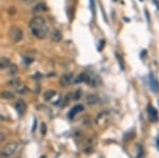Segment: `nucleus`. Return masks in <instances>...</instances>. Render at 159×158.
I'll return each instance as SVG.
<instances>
[{
  "mask_svg": "<svg viewBox=\"0 0 159 158\" xmlns=\"http://www.w3.org/2000/svg\"><path fill=\"white\" fill-rule=\"evenodd\" d=\"M30 29L32 31L33 35L35 37L43 39L47 36L48 34V26L46 24V21L43 17L40 16H35L33 17L30 21Z\"/></svg>",
  "mask_w": 159,
  "mask_h": 158,
  "instance_id": "f257e3e1",
  "label": "nucleus"
},
{
  "mask_svg": "<svg viewBox=\"0 0 159 158\" xmlns=\"http://www.w3.org/2000/svg\"><path fill=\"white\" fill-rule=\"evenodd\" d=\"M18 148L17 142H11L8 145H6L2 149V151L0 152V157L1 158H9L12 155H14V153L16 152V150Z\"/></svg>",
  "mask_w": 159,
  "mask_h": 158,
  "instance_id": "f03ea898",
  "label": "nucleus"
},
{
  "mask_svg": "<svg viewBox=\"0 0 159 158\" xmlns=\"http://www.w3.org/2000/svg\"><path fill=\"white\" fill-rule=\"evenodd\" d=\"M9 34L11 39L13 41H15V43L21 41V38H22V31H21V29L17 28V27H12L11 30H10Z\"/></svg>",
  "mask_w": 159,
  "mask_h": 158,
  "instance_id": "7ed1b4c3",
  "label": "nucleus"
},
{
  "mask_svg": "<svg viewBox=\"0 0 159 158\" xmlns=\"http://www.w3.org/2000/svg\"><path fill=\"white\" fill-rule=\"evenodd\" d=\"M15 108L16 110L18 111V114L20 115H24L26 113V109H27V104L24 102V100H18L16 104H15Z\"/></svg>",
  "mask_w": 159,
  "mask_h": 158,
  "instance_id": "20e7f679",
  "label": "nucleus"
},
{
  "mask_svg": "<svg viewBox=\"0 0 159 158\" xmlns=\"http://www.w3.org/2000/svg\"><path fill=\"white\" fill-rule=\"evenodd\" d=\"M147 115H149V118H150L151 121H156L158 119V111L152 105L147 107Z\"/></svg>",
  "mask_w": 159,
  "mask_h": 158,
  "instance_id": "39448f33",
  "label": "nucleus"
},
{
  "mask_svg": "<svg viewBox=\"0 0 159 158\" xmlns=\"http://www.w3.org/2000/svg\"><path fill=\"white\" fill-rule=\"evenodd\" d=\"M72 78H73V76H72L71 73L64 74V76L61 78V80H59V83H61L63 86H68L71 82H72Z\"/></svg>",
  "mask_w": 159,
  "mask_h": 158,
  "instance_id": "423d86ee",
  "label": "nucleus"
},
{
  "mask_svg": "<svg viewBox=\"0 0 159 158\" xmlns=\"http://www.w3.org/2000/svg\"><path fill=\"white\" fill-rule=\"evenodd\" d=\"M83 109H84V107H83V105H81V104L72 107V109H71V110L69 111V114H68L69 119H73V118L75 117V115H77V113H80V111H82Z\"/></svg>",
  "mask_w": 159,
  "mask_h": 158,
  "instance_id": "0eeeda50",
  "label": "nucleus"
},
{
  "mask_svg": "<svg viewBox=\"0 0 159 158\" xmlns=\"http://www.w3.org/2000/svg\"><path fill=\"white\" fill-rule=\"evenodd\" d=\"M86 102L89 105H93V104H97L99 102V97L96 96V94H88L86 97Z\"/></svg>",
  "mask_w": 159,
  "mask_h": 158,
  "instance_id": "6e6552de",
  "label": "nucleus"
},
{
  "mask_svg": "<svg viewBox=\"0 0 159 158\" xmlns=\"http://www.w3.org/2000/svg\"><path fill=\"white\" fill-rule=\"evenodd\" d=\"M47 10H48V6H46L44 2H39V3H37L34 8H33V12H35V13L45 12V11H47Z\"/></svg>",
  "mask_w": 159,
  "mask_h": 158,
  "instance_id": "1a4fd4ad",
  "label": "nucleus"
},
{
  "mask_svg": "<svg viewBox=\"0 0 159 158\" xmlns=\"http://www.w3.org/2000/svg\"><path fill=\"white\" fill-rule=\"evenodd\" d=\"M11 65V61L8 57H0V70L6 69Z\"/></svg>",
  "mask_w": 159,
  "mask_h": 158,
  "instance_id": "9d476101",
  "label": "nucleus"
},
{
  "mask_svg": "<svg viewBox=\"0 0 159 158\" xmlns=\"http://www.w3.org/2000/svg\"><path fill=\"white\" fill-rule=\"evenodd\" d=\"M150 83H151V88H152V90L154 92H157L159 90V84L157 82V80L154 78L153 76H150Z\"/></svg>",
  "mask_w": 159,
  "mask_h": 158,
  "instance_id": "9b49d317",
  "label": "nucleus"
},
{
  "mask_svg": "<svg viewBox=\"0 0 159 158\" xmlns=\"http://www.w3.org/2000/svg\"><path fill=\"white\" fill-rule=\"evenodd\" d=\"M51 37H52V41H55V43H59V41H62V33H61V31L59 30H54L52 32V35H51Z\"/></svg>",
  "mask_w": 159,
  "mask_h": 158,
  "instance_id": "f8f14e48",
  "label": "nucleus"
},
{
  "mask_svg": "<svg viewBox=\"0 0 159 158\" xmlns=\"http://www.w3.org/2000/svg\"><path fill=\"white\" fill-rule=\"evenodd\" d=\"M89 76L86 74V73H81V74H79V76L75 78V80H74L73 82L75 83V84H77V83H82V82H87V80H88Z\"/></svg>",
  "mask_w": 159,
  "mask_h": 158,
  "instance_id": "ddd939ff",
  "label": "nucleus"
},
{
  "mask_svg": "<svg viewBox=\"0 0 159 158\" xmlns=\"http://www.w3.org/2000/svg\"><path fill=\"white\" fill-rule=\"evenodd\" d=\"M55 94L56 92L54 90H47L44 94V99L46 100V101H50V100L55 96Z\"/></svg>",
  "mask_w": 159,
  "mask_h": 158,
  "instance_id": "4468645a",
  "label": "nucleus"
},
{
  "mask_svg": "<svg viewBox=\"0 0 159 158\" xmlns=\"http://www.w3.org/2000/svg\"><path fill=\"white\" fill-rule=\"evenodd\" d=\"M1 98H3V99H8V100H11V99H14V94L13 92H11V91H2L1 92Z\"/></svg>",
  "mask_w": 159,
  "mask_h": 158,
  "instance_id": "2eb2a0df",
  "label": "nucleus"
},
{
  "mask_svg": "<svg viewBox=\"0 0 159 158\" xmlns=\"http://www.w3.org/2000/svg\"><path fill=\"white\" fill-rule=\"evenodd\" d=\"M8 85H9L10 87L17 88V87H19V86H20V81H19L18 79H12L11 81H9Z\"/></svg>",
  "mask_w": 159,
  "mask_h": 158,
  "instance_id": "dca6fc26",
  "label": "nucleus"
},
{
  "mask_svg": "<svg viewBox=\"0 0 159 158\" xmlns=\"http://www.w3.org/2000/svg\"><path fill=\"white\" fill-rule=\"evenodd\" d=\"M81 97H82V91H81V90L74 91L73 94H72V99L75 100V101H77V100H79Z\"/></svg>",
  "mask_w": 159,
  "mask_h": 158,
  "instance_id": "f3484780",
  "label": "nucleus"
},
{
  "mask_svg": "<svg viewBox=\"0 0 159 158\" xmlns=\"http://www.w3.org/2000/svg\"><path fill=\"white\" fill-rule=\"evenodd\" d=\"M10 66H11V67H10V73H15L17 71V68H16L15 65H10Z\"/></svg>",
  "mask_w": 159,
  "mask_h": 158,
  "instance_id": "a211bd4d",
  "label": "nucleus"
},
{
  "mask_svg": "<svg viewBox=\"0 0 159 158\" xmlns=\"http://www.w3.org/2000/svg\"><path fill=\"white\" fill-rule=\"evenodd\" d=\"M46 132H47V126H46L45 123H43V124H41V135H45Z\"/></svg>",
  "mask_w": 159,
  "mask_h": 158,
  "instance_id": "6ab92c4d",
  "label": "nucleus"
},
{
  "mask_svg": "<svg viewBox=\"0 0 159 158\" xmlns=\"http://www.w3.org/2000/svg\"><path fill=\"white\" fill-rule=\"evenodd\" d=\"M116 56H117V59H118V61H119V63H120V66H121V69H122V70H123L124 69V65H123V63H122V61H121V57L120 56L118 55V54H117V53H116Z\"/></svg>",
  "mask_w": 159,
  "mask_h": 158,
  "instance_id": "aec40b11",
  "label": "nucleus"
},
{
  "mask_svg": "<svg viewBox=\"0 0 159 158\" xmlns=\"http://www.w3.org/2000/svg\"><path fill=\"white\" fill-rule=\"evenodd\" d=\"M4 140H6V135L3 134V133L0 132V144L2 143V142H3Z\"/></svg>",
  "mask_w": 159,
  "mask_h": 158,
  "instance_id": "412c9836",
  "label": "nucleus"
},
{
  "mask_svg": "<svg viewBox=\"0 0 159 158\" xmlns=\"http://www.w3.org/2000/svg\"><path fill=\"white\" fill-rule=\"evenodd\" d=\"M100 43H101V44H100V46L98 47V49H99V50H102V47H103V45L105 44V41H101Z\"/></svg>",
  "mask_w": 159,
  "mask_h": 158,
  "instance_id": "4be33fe9",
  "label": "nucleus"
},
{
  "mask_svg": "<svg viewBox=\"0 0 159 158\" xmlns=\"http://www.w3.org/2000/svg\"><path fill=\"white\" fill-rule=\"evenodd\" d=\"M90 6H91L92 12H94V3H93V0H90Z\"/></svg>",
  "mask_w": 159,
  "mask_h": 158,
  "instance_id": "5701e85b",
  "label": "nucleus"
},
{
  "mask_svg": "<svg viewBox=\"0 0 159 158\" xmlns=\"http://www.w3.org/2000/svg\"><path fill=\"white\" fill-rule=\"evenodd\" d=\"M36 124H37V121H36V119H35V120H34V124H33V127H32V132H34V131H35Z\"/></svg>",
  "mask_w": 159,
  "mask_h": 158,
  "instance_id": "b1692460",
  "label": "nucleus"
},
{
  "mask_svg": "<svg viewBox=\"0 0 159 158\" xmlns=\"http://www.w3.org/2000/svg\"><path fill=\"white\" fill-rule=\"evenodd\" d=\"M144 13H145V16H146V18H147V20H149V22H150V17H149V12H147V10H145Z\"/></svg>",
  "mask_w": 159,
  "mask_h": 158,
  "instance_id": "393cba45",
  "label": "nucleus"
},
{
  "mask_svg": "<svg viewBox=\"0 0 159 158\" xmlns=\"http://www.w3.org/2000/svg\"><path fill=\"white\" fill-rule=\"evenodd\" d=\"M156 145H157V149H159V137L157 138V140H156Z\"/></svg>",
  "mask_w": 159,
  "mask_h": 158,
  "instance_id": "a878e982",
  "label": "nucleus"
},
{
  "mask_svg": "<svg viewBox=\"0 0 159 158\" xmlns=\"http://www.w3.org/2000/svg\"><path fill=\"white\" fill-rule=\"evenodd\" d=\"M21 1H31V0H21Z\"/></svg>",
  "mask_w": 159,
  "mask_h": 158,
  "instance_id": "bb28decb",
  "label": "nucleus"
},
{
  "mask_svg": "<svg viewBox=\"0 0 159 158\" xmlns=\"http://www.w3.org/2000/svg\"><path fill=\"white\" fill-rule=\"evenodd\" d=\"M1 119H3V117H1V116H0V120H1Z\"/></svg>",
  "mask_w": 159,
  "mask_h": 158,
  "instance_id": "cd10ccee",
  "label": "nucleus"
},
{
  "mask_svg": "<svg viewBox=\"0 0 159 158\" xmlns=\"http://www.w3.org/2000/svg\"><path fill=\"white\" fill-rule=\"evenodd\" d=\"M115 1H117V0H115Z\"/></svg>",
  "mask_w": 159,
  "mask_h": 158,
  "instance_id": "c85d7f7f",
  "label": "nucleus"
}]
</instances>
